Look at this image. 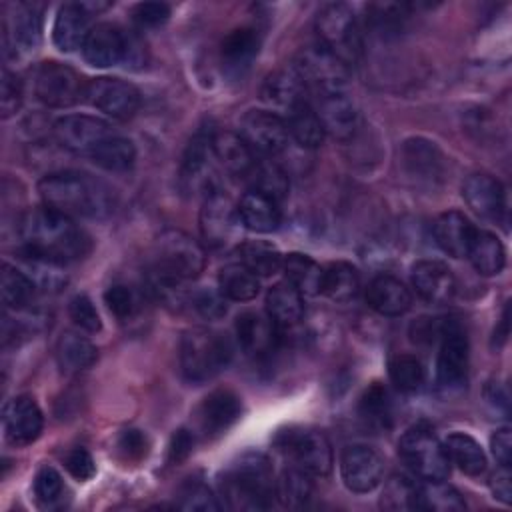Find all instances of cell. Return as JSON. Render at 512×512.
<instances>
[{"instance_id": "obj_1", "label": "cell", "mask_w": 512, "mask_h": 512, "mask_svg": "<svg viewBox=\"0 0 512 512\" xmlns=\"http://www.w3.org/2000/svg\"><path fill=\"white\" fill-rule=\"evenodd\" d=\"M22 252L66 264L88 254L90 238L74 218L48 206L30 210L20 220Z\"/></svg>"}, {"instance_id": "obj_2", "label": "cell", "mask_w": 512, "mask_h": 512, "mask_svg": "<svg viewBox=\"0 0 512 512\" xmlns=\"http://www.w3.org/2000/svg\"><path fill=\"white\" fill-rule=\"evenodd\" d=\"M44 206L70 218H104L112 212V190L84 172H54L38 182Z\"/></svg>"}, {"instance_id": "obj_3", "label": "cell", "mask_w": 512, "mask_h": 512, "mask_svg": "<svg viewBox=\"0 0 512 512\" xmlns=\"http://www.w3.org/2000/svg\"><path fill=\"white\" fill-rule=\"evenodd\" d=\"M220 492L232 510H266L276 496L272 466L262 454H244L220 480Z\"/></svg>"}, {"instance_id": "obj_4", "label": "cell", "mask_w": 512, "mask_h": 512, "mask_svg": "<svg viewBox=\"0 0 512 512\" xmlns=\"http://www.w3.org/2000/svg\"><path fill=\"white\" fill-rule=\"evenodd\" d=\"M230 358V340L210 328H192L180 340V368L188 382L202 384L216 378Z\"/></svg>"}, {"instance_id": "obj_5", "label": "cell", "mask_w": 512, "mask_h": 512, "mask_svg": "<svg viewBox=\"0 0 512 512\" xmlns=\"http://www.w3.org/2000/svg\"><path fill=\"white\" fill-rule=\"evenodd\" d=\"M292 68L298 72L306 88L316 92L320 98L332 94H346L350 80L348 64L320 44L302 48L296 54Z\"/></svg>"}, {"instance_id": "obj_6", "label": "cell", "mask_w": 512, "mask_h": 512, "mask_svg": "<svg viewBox=\"0 0 512 512\" xmlns=\"http://www.w3.org/2000/svg\"><path fill=\"white\" fill-rule=\"evenodd\" d=\"M316 32L320 46L336 54L342 62L352 64L362 52V38L354 18V12L342 4H326L316 16Z\"/></svg>"}, {"instance_id": "obj_7", "label": "cell", "mask_w": 512, "mask_h": 512, "mask_svg": "<svg viewBox=\"0 0 512 512\" xmlns=\"http://www.w3.org/2000/svg\"><path fill=\"white\" fill-rule=\"evenodd\" d=\"M404 464L424 480H444L450 474V460L444 444L426 428H410L398 442Z\"/></svg>"}, {"instance_id": "obj_8", "label": "cell", "mask_w": 512, "mask_h": 512, "mask_svg": "<svg viewBox=\"0 0 512 512\" xmlns=\"http://www.w3.org/2000/svg\"><path fill=\"white\" fill-rule=\"evenodd\" d=\"M202 246L182 230H164L156 240V264L182 280H194L204 270Z\"/></svg>"}, {"instance_id": "obj_9", "label": "cell", "mask_w": 512, "mask_h": 512, "mask_svg": "<svg viewBox=\"0 0 512 512\" xmlns=\"http://www.w3.org/2000/svg\"><path fill=\"white\" fill-rule=\"evenodd\" d=\"M34 92L42 104L66 108L84 98L86 82L76 70L62 62H44L36 70Z\"/></svg>"}, {"instance_id": "obj_10", "label": "cell", "mask_w": 512, "mask_h": 512, "mask_svg": "<svg viewBox=\"0 0 512 512\" xmlns=\"http://www.w3.org/2000/svg\"><path fill=\"white\" fill-rule=\"evenodd\" d=\"M240 224L238 208L224 192L212 190L206 194L200 208V232L208 246L224 248L232 244L238 236Z\"/></svg>"}, {"instance_id": "obj_11", "label": "cell", "mask_w": 512, "mask_h": 512, "mask_svg": "<svg viewBox=\"0 0 512 512\" xmlns=\"http://www.w3.org/2000/svg\"><path fill=\"white\" fill-rule=\"evenodd\" d=\"M84 98L90 106L98 108L114 120H126L134 116L140 106V92L120 78H94L86 82Z\"/></svg>"}, {"instance_id": "obj_12", "label": "cell", "mask_w": 512, "mask_h": 512, "mask_svg": "<svg viewBox=\"0 0 512 512\" xmlns=\"http://www.w3.org/2000/svg\"><path fill=\"white\" fill-rule=\"evenodd\" d=\"M284 450L294 460V466L310 474L312 478H324L332 470V448L328 438L320 430H296L288 432Z\"/></svg>"}, {"instance_id": "obj_13", "label": "cell", "mask_w": 512, "mask_h": 512, "mask_svg": "<svg viewBox=\"0 0 512 512\" xmlns=\"http://www.w3.org/2000/svg\"><path fill=\"white\" fill-rule=\"evenodd\" d=\"M112 134L114 132L108 122L86 114L64 116L54 124V136L58 144L74 154L90 156Z\"/></svg>"}, {"instance_id": "obj_14", "label": "cell", "mask_w": 512, "mask_h": 512, "mask_svg": "<svg viewBox=\"0 0 512 512\" xmlns=\"http://www.w3.org/2000/svg\"><path fill=\"white\" fill-rule=\"evenodd\" d=\"M340 474L348 490L372 492L384 478V458L370 446H346L340 456Z\"/></svg>"}, {"instance_id": "obj_15", "label": "cell", "mask_w": 512, "mask_h": 512, "mask_svg": "<svg viewBox=\"0 0 512 512\" xmlns=\"http://www.w3.org/2000/svg\"><path fill=\"white\" fill-rule=\"evenodd\" d=\"M240 136L260 154H278L288 144V126L286 122L268 110H250L240 120Z\"/></svg>"}, {"instance_id": "obj_16", "label": "cell", "mask_w": 512, "mask_h": 512, "mask_svg": "<svg viewBox=\"0 0 512 512\" xmlns=\"http://www.w3.org/2000/svg\"><path fill=\"white\" fill-rule=\"evenodd\" d=\"M468 374V340L460 326L450 324L442 330V344L436 362L438 384L446 390L462 388Z\"/></svg>"}, {"instance_id": "obj_17", "label": "cell", "mask_w": 512, "mask_h": 512, "mask_svg": "<svg viewBox=\"0 0 512 512\" xmlns=\"http://www.w3.org/2000/svg\"><path fill=\"white\" fill-rule=\"evenodd\" d=\"M240 412V398L228 388H218L210 392L196 410L198 430L206 438H216L224 434L240 418Z\"/></svg>"}, {"instance_id": "obj_18", "label": "cell", "mask_w": 512, "mask_h": 512, "mask_svg": "<svg viewBox=\"0 0 512 512\" xmlns=\"http://www.w3.org/2000/svg\"><path fill=\"white\" fill-rule=\"evenodd\" d=\"M4 434L14 446L32 444L42 432V412L34 398L16 396L4 406Z\"/></svg>"}, {"instance_id": "obj_19", "label": "cell", "mask_w": 512, "mask_h": 512, "mask_svg": "<svg viewBox=\"0 0 512 512\" xmlns=\"http://www.w3.org/2000/svg\"><path fill=\"white\" fill-rule=\"evenodd\" d=\"M468 208L484 220H500L506 210V194L502 184L490 174H472L462 186Z\"/></svg>"}, {"instance_id": "obj_20", "label": "cell", "mask_w": 512, "mask_h": 512, "mask_svg": "<svg viewBox=\"0 0 512 512\" xmlns=\"http://www.w3.org/2000/svg\"><path fill=\"white\" fill-rule=\"evenodd\" d=\"M128 36L114 24H96L84 40L82 54L90 66L108 68L124 60Z\"/></svg>"}, {"instance_id": "obj_21", "label": "cell", "mask_w": 512, "mask_h": 512, "mask_svg": "<svg viewBox=\"0 0 512 512\" xmlns=\"http://www.w3.org/2000/svg\"><path fill=\"white\" fill-rule=\"evenodd\" d=\"M262 100L278 110L290 114L294 108L310 102L308 88L294 68H282L266 76L260 88Z\"/></svg>"}, {"instance_id": "obj_22", "label": "cell", "mask_w": 512, "mask_h": 512, "mask_svg": "<svg viewBox=\"0 0 512 512\" xmlns=\"http://www.w3.org/2000/svg\"><path fill=\"white\" fill-rule=\"evenodd\" d=\"M412 286L430 304H446L456 292L452 270L438 260H420L412 268Z\"/></svg>"}, {"instance_id": "obj_23", "label": "cell", "mask_w": 512, "mask_h": 512, "mask_svg": "<svg viewBox=\"0 0 512 512\" xmlns=\"http://www.w3.org/2000/svg\"><path fill=\"white\" fill-rule=\"evenodd\" d=\"M90 10L84 2H68L64 4L54 20L52 38L54 44L62 52H74L84 46L86 36L90 34Z\"/></svg>"}, {"instance_id": "obj_24", "label": "cell", "mask_w": 512, "mask_h": 512, "mask_svg": "<svg viewBox=\"0 0 512 512\" xmlns=\"http://www.w3.org/2000/svg\"><path fill=\"white\" fill-rule=\"evenodd\" d=\"M278 326L270 316L260 312H244L236 318V338L242 350L250 356H264L276 348Z\"/></svg>"}, {"instance_id": "obj_25", "label": "cell", "mask_w": 512, "mask_h": 512, "mask_svg": "<svg viewBox=\"0 0 512 512\" xmlns=\"http://www.w3.org/2000/svg\"><path fill=\"white\" fill-rule=\"evenodd\" d=\"M210 156L212 154V136H194L192 142L186 148V154L182 158V170H180V180L182 186L188 192H202L208 188L210 190Z\"/></svg>"}, {"instance_id": "obj_26", "label": "cell", "mask_w": 512, "mask_h": 512, "mask_svg": "<svg viewBox=\"0 0 512 512\" xmlns=\"http://www.w3.org/2000/svg\"><path fill=\"white\" fill-rule=\"evenodd\" d=\"M474 232L476 228L472 226V222L458 210L444 212L434 222L436 244L454 258H464L468 254Z\"/></svg>"}, {"instance_id": "obj_27", "label": "cell", "mask_w": 512, "mask_h": 512, "mask_svg": "<svg viewBox=\"0 0 512 512\" xmlns=\"http://www.w3.org/2000/svg\"><path fill=\"white\" fill-rule=\"evenodd\" d=\"M366 302L382 316H400L410 308L412 294L398 278L380 274L368 284Z\"/></svg>"}, {"instance_id": "obj_28", "label": "cell", "mask_w": 512, "mask_h": 512, "mask_svg": "<svg viewBox=\"0 0 512 512\" xmlns=\"http://www.w3.org/2000/svg\"><path fill=\"white\" fill-rule=\"evenodd\" d=\"M324 130L336 140H350L358 130V112L346 94H332L320 98V110H316Z\"/></svg>"}, {"instance_id": "obj_29", "label": "cell", "mask_w": 512, "mask_h": 512, "mask_svg": "<svg viewBox=\"0 0 512 512\" xmlns=\"http://www.w3.org/2000/svg\"><path fill=\"white\" fill-rule=\"evenodd\" d=\"M238 216L240 222L258 234L274 232L280 226V208L278 202L270 196L250 190L238 202Z\"/></svg>"}, {"instance_id": "obj_30", "label": "cell", "mask_w": 512, "mask_h": 512, "mask_svg": "<svg viewBox=\"0 0 512 512\" xmlns=\"http://www.w3.org/2000/svg\"><path fill=\"white\" fill-rule=\"evenodd\" d=\"M212 154L220 166L234 176H248L256 164L252 148L234 132H218L212 136Z\"/></svg>"}, {"instance_id": "obj_31", "label": "cell", "mask_w": 512, "mask_h": 512, "mask_svg": "<svg viewBox=\"0 0 512 512\" xmlns=\"http://www.w3.org/2000/svg\"><path fill=\"white\" fill-rule=\"evenodd\" d=\"M266 314L280 330L292 328L304 316V296L288 280L278 282L266 294Z\"/></svg>"}, {"instance_id": "obj_32", "label": "cell", "mask_w": 512, "mask_h": 512, "mask_svg": "<svg viewBox=\"0 0 512 512\" xmlns=\"http://www.w3.org/2000/svg\"><path fill=\"white\" fill-rule=\"evenodd\" d=\"M260 50V38L254 28H236L222 42V64L230 74H242L250 68Z\"/></svg>"}, {"instance_id": "obj_33", "label": "cell", "mask_w": 512, "mask_h": 512, "mask_svg": "<svg viewBox=\"0 0 512 512\" xmlns=\"http://www.w3.org/2000/svg\"><path fill=\"white\" fill-rule=\"evenodd\" d=\"M56 360L62 372L80 374L98 360L96 346L78 332H64L56 344Z\"/></svg>"}, {"instance_id": "obj_34", "label": "cell", "mask_w": 512, "mask_h": 512, "mask_svg": "<svg viewBox=\"0 0 512 512\" xmlns=\"http://www.w3.org/2000/svg\"><path fill=\"white\" fill-rule=\"evenodd\" d=\"M282 268L286 272V280L302 294V296H316L322 292L324 268L306 254L292 252L284 258Z\"/></svg>"}, {"instance_id": "obj_35", "label": "cell", "mask_w": 512, "mask_h": 512, "mask_svg": "<svg viewBox=\"0 0 512 512\" xmlns=\"http://www.w3.org/2000/svg\"><path fill=\"white\" fill-rule=\"evenodd\" d=\"M476 268V272L484 276H494L504 268L506 262V252L502 242L498 240L496 234L486 232V230H476L474 238L470 242L468 254H466Z\"/></svg>"}, {"instance_id": "obj_36", "label": "cell", "mask_w": 512, "mask_h": 512, "mask_svg": "<svg viewBox=\"0 0 512 512\" xmlns=\"http://www.w3.org/2000/svg\"><path fill=\"white\" fill-rule=\"evenodd\" d=\"M6 34L12 36L18 50H34L42 38V16L36 4H16Z\"/></svg>"}, {"instance_id": "obj_37", "label": "cell", "mask_w": 512, "mask_h": 512, "mask_svg": "<svg viewBox=\"0 0 512 512\" xmlns=\"http://www.w3.org/2000/svg\"><path fill=\"white\" fill-rule=\"evenodd\" d=\"M444 450H446L448 460L452 464H456L464 474H468V476L484 474L486 454L472 436H468L464 432H454L446 438Z\"/></svg>"}, {"instance_id": "obj_38", "label": "cell", "mask_w": 512, "mask_h": 512, "mask_svg": "<svg viewBox=\"0 0 512 512\" xmlns=\"http://www.w3.org/2000/svg\"><path fill=\"white\" fill-rule=\"evenodd\" d=\"M360 290V274L348 262H332L324 268L322 294H326L332 302L346 304L356 298Z\"/></svg>"}, {"instance_id": "obj_39", "label": "cell", "mask_w": 512, "mask_h": 512, "mask_svg": "<svg viewBox=\"0 0 512 512\" xmlns=\"http://www.w3.org/2000/svg\"><path fill=\"white\" fill-rule=\"evenodd\" d=\"M286 126H288V134L302 148H318L324 142V136H326L324 124L310 102L294 108L288 114Z\"/></svg>"}, {"instance_id": "obj_40", "label": "cell", "mask_w": 512, "mask_h": 512, "mask_svg": "<svg viewBox=\"0 0 512 512\" xmlns=\"http://www.w3.org/2000/svg\"><path fill=\"white\" fill-rule=\"evenodd\" d=\"M218 290L224 294V298L228 300H236V302H248L252 298H256L258 290H260V282L258 276L254 272H250L246 266L238 264H228L220 270L218 276Z\"/></svg>"}, {"instance_id": "obj_41", "label": "cell", "mask_w": 512, "mask_h": 512, "mask_svg": "<svg viewBox=\"0 0 512 512\" xmlns=\"http://www.w3.org/2000/svg\"><path fill=\"white\" fill-rule=\"evenodd\" d=\"M90 158L96 166H100L104 170L122 172V170L132 168V164L136 160V148H134L132 140L112 134L90 154Z\"/></svg>"}, {"instance_id": "obj_42", "label": "cell", "mask_w": 512, "mask_h": 512, "mask_svg": "<svg viewBox=\"0 0 512 512\" xmlns=\"http://www.w3.org/2000/svg\"><path fill=\"white\" fill-rule=\"evenodd\" d=\"M238 258H240V264L246 266L256 276H272L282 268V262H284V256L278 252V248L260 240H250L240 244Z\"/></svg>"}, {"instance_id": "obj_43", "label": "cell", "mask_w": 512, "mask_h": 512, "mask_svg": "<svg viewBox=\"0 0 512 512\" xmlns=\"http://www.w3.org/2000/svg\"><path fill=\"white\" fill-rule=\"evenodd\" d=\"M466 504L456 488L444 484V480H428V484L418 486L416 510H432V512H458L464 510Z\"/></svg>"}, {"instance_id": "obj_44", "label": "cell", "mask_w": 512, "mask_h": 512, "mask_svg": "<svg viewBox=\"0 0 512 512\" xmlns=\"http://www.w3.org/2000/svg\"><path fill=\"white\" fill-rule=\"evenodd\" d=\"M36 284L28 278V274L8 262L2 264V274H0V292H2V302L6 308H24L30 298L34 296Z\"/></svg>"}, {"instance_id": "obj_45", "label": "cell", "mask_w": 512, "mask_h": 512, "mask_svg": "<svg viewBox=\"0 0 512 512\" xmlns=\"http://www.w3.org/2000/svg\"><path fill=\"white\" fill-rule=\"evenodd\" d=\"M312 476L298 466L288 468L276 480V498L286 508H302L312 496Z\"/></svg>"}, {"instance_id": "obj_46", "label": "cell", "mask_w": 512, "mask_h": 512, "mask_svg": "<svg viewBox=\"0 0 512 512\" xmlns=\"http://www.w3.org/2000/svg\"><path fill=\"white\" fill-rule=\"evenodd\" d=\"M388 376L400 392L410 394L424 384V366L412 354H398L388 364Z\"/></svg>"}, {"instance_id": "obj_47", "label": "cell", "mask_w": 512, "mask_h": 512, "mask_svg": "<svg viewBox=\"0 0 512 512\" xmlns=\"http://www.w3.org/2000/svg\"><path fill=\"white\" fill-rule=\"evenodd\" d=\"M404 162L412 176L430 178L438 174V150L426 140H408L404 144Z\"/></svg>"}, {"instance_id": "obj_48", "label": "cell", "mask_w": 512, "mask_h": 512, "mask_svg": "<svg viewBox=\"0 0 512 512\" xmlns=\"http://www.w3.org/2000/svg\"><path fill=\"white\" fill-rule=\"evenodd\" d=\"M248 176H252V182H254L252 190L262 192L276 202H280L288 194V186H290L288 176L274 162H256Z\"/></svg>"}, {"instance_id": "obj_49", "label": "cell", "mask_w": 512, "mask_h": 512, "mask_svg": "<svg viewBox=\"0 0 512 512\" xmlns=\"http://www.w3.org/2000/svg\"><path fill=\"white\" fill-rule=\"evenodd\" d=\"M182 278L160 270L158 266H154L148 274V290L150 294L160 300L164 306H172V308H180L186 300V292L182 286Z\"/></svg>"}, {"instance_id": "obj_50", "label": "cell", "mask_w": 512, "mask_h": 512, "mask_svg": "<svg viewBox=\"0 0 512 512\" xmlns=\"http://www.w3.org/2000/svg\"><path fill=\"white\" fill-rule=\"evenodd\" d=\"M418 486L406 476H392L382 494V506L388 510H416Z\"/></svg>"}, {"instance_id": "obj_51", "label": "cell", "mask_w": 512, "mask_h": 512, "mask_svg": "<svg viewBox=\"0 0 512 512\" xmlns=\"http://www.w3.org/2000/svg\"><path fill=\"white\" fill-rule=\"evenodd\" d=\"M178 508L182 510H218L220 504L216 502V496L210 492V488L200 482V480H188L180 490H178Z\"/></svg>"}, {"instance_id": "obj_52", "label": "cell", "mask_w": 512, "mask_h": 512, "mask_svg": "<svg viewBox=\"0 0 512 512\" xmlns=\"http://www.w3.org/2000/svg\"><path fill=\"white\" fill-rule=\"evenodd\" d=\"M360 414L374 424H384L390 418V394L388 390L374 382L360 398Z\"/></svg>"}, {"instance_id": "obj_53", "label": "cell", "mask_w": 512, "mask_h": 512, "mask_svg": "<svg viewBox=\"0 0 512 512\" xmlns=\"http://www.w3.org/2000/svg\"><path fill=\"white\" fill-rule=\"evenodd\" d=\"M104 302L108 310L118 318V320H128L134 316L138 308V298L134 290L126 284H114L104 292Z\"/></svg>"}, {"instance_id": "obj_54", "label": "cell", "mask_w": 512, "mask_h": 512, "mask_svg": "<svg viewBox=\"0 0 512 512\" xmlns=\"http://www.w3.org/2000/svg\"><path fill=\"white\" fill-rule=\"evenodd\" d=\"M70 318L74 320V324L78 328H82L84 332H100L102 330V320H100V314L96 310V306L92 304V300L84 294L80 296H74L70 300Z\"/></svg>"}, {"instance_id": "obj_55", "label": "cell", "mask_w": 512, "mask_h": 512, "mask_svg": "<svg viewBox=\"0 0 512 512\" xmlns=\"http://www.w3.org/2000/svg\"><path fill=\"white\" fill-rule=\"evenodd\" d=\"M62 492H64L62 476L52 466H42L34 478L36 498L44 504H52L62 496Z\"/></svg>"}, {"instance_id": "obj_56", "label": "cell", "mask_w": 512, "mask_h": 512, "mask_svg": "<svg viewBox=\"0 0 512 512\" xmlns=\"http://www.w3.org/2000/svg\"><path fill=\"white\" fill-rule=\"evenodd\" d=\"M22 104V82L16 74L4 70L2 72V84H0V106H2V118H10L18 112Z\"/></svg>"}, {"instance_id": "obj_57", "label": "cell", "mask_w": 512, "mask_h": 512, "mask_svg": "<svg viewBox=\"0 0 512 512\" xmlns=\"http://www.w3.org/2000/svg\"><path fill=\"white\" fill-rule=\"evenodd\" d=\"M170 16V6L164 2H140L132 8V20L140 28H156Z\"/></svg>"}, {"instance_id": "obj_58", "label": "cell", "mask_w": 512, "mask_h": 512, "mask_svg": "<svg viewBox=\"0 0 512 512\" xmlns=\"http://www.w3.org/2000/svg\"><path fill=\"white\" fill-rule=\"evenodd\" d=\"M194 308L198 310L200 316L208 320H218L226 314V298L220 290L218 292L204 290L194 296Z\"/></svg>"}, {"instance_id": "obj_59", "label": "cell", "mask_w": 512, "mask_h": 512, "mask_svg": "<svg viewBox=\"0 0 512 512\" xmlns=\"http://www.w3.org/2000/svg\"><path fill=\"white\" fill-rule=\"evenodd\" d=\"M66 470L76 478V480H90L96 474L94 460L88 450L84 448H74L66 454Z\"/></svg>"}, {"instance_id": "obj_60", "label": "cell", "mask_w": 512, "mask_h": 512, "mask_svg": "<svg viewBox=\"0 0 512 512\" xmlns=\"http://www.w3.org/2000/svg\"><path fill=\"white\" fill-rule=\"evenodd\" d=\"M118 448L120 452L130 458V460H138L146 454L148 450V440L140 430H124L118 438Z\"/></svg>"}, {"instance_id": "obj_61", "label": "cell", "mask_w": 512, "mask_h": 512, "mask_svg": "<svg viewBox=\"0 0 512 512\" xmlns=\"http://www.w3.org/2000/svg\"><path fill=\"white\" fill-rule=\"evenodd\" d=\"M192 446H194V434L184 428L176 430L170 440V446H168V462L180 464L182 460H186L190 456Z\"/></svg>"}, {"instance_id": "obj_62", "label": "cell", "mask_w": 512, "mask_h": 512, "mask_svg": "<svg viewBox=\"0 0 512 512\" xmlns=\"http://www.w3.org/2000/svg\"><path fill=\"white\" fill-rule=\"evenodd\" d=\"M490 448L494 458L498 460L500 466H510L512 464V436L510 428H500L492 434L490 438Z\"/></svg>"}, {"instance_id": "obj_63", "label": "cell", "mask_w": 512, "mask_h": 512, "mask_svg": "<svg viewBox=\"0 0 512 512\" xmlns=\"http://www.w3.org/2000/svg\"><path fill=\"white\" fill-rule=\"evenodd\" d=\"M490 488L494 498H498L504 504L512 502V476H510V466H500L496 474L490 478Z\"/></svg>"}]
</instances>
